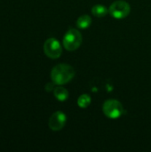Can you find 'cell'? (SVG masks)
I'll use <instances>...</instances> for the list:
<instances>
[{
	"label": "cell",
	"mask_w": 151,
	"mask_h": 152,
	"mask_svg": "<svg viewBox=\"0 0 151 152\" xmlns=\"http://www.w3.org/2000/svg\"><path fill=\"white\" fill-rule=\"evenodd\" d=\"M75 76L74 69L69 64H58L51 71V79L55 85H64L69 83Z\"/></svg>",
	"instance_id": "6da1fadb"
},
{
	"label": "cell",
	"mask_w": 151,
	"mask_h": 152,
	"mask_svg": "<svg viewBox=\"0 0 151 152\" xmlns=\"http://www.w3.org/2000/svg\"><path fill=\"white\" fill-rule=\"evenodd\" d=\"M82 43L81 33L75 28H70L63 37V46L68 51L77 50Z\"/></svg>",
	"instance_id": "7a4b0ae2"
},
{
	"label": "cell",
	"mask_w": 151,
	"mask_h": 152,
	"mask_svg": "<svg viewBox=\"0 0 151 152\" xmlns=\"http://www.w3.org/2000/svg\"><path fill=\"white\" fill-rule=\"evenodd\" d=\"M102 110L105 116L111 119H116L120 118L123 115V111H124L122 104L117 100H114V99L106 101L103 104Z\"/></svg>",
	"instance_id": "3957f363"
},
{
	"label": "cell",
	"mask_w": 151,
	"mask_h": 152,
	"mask_svg": "<svg viewBox=\"0 0 151 152\" xmlns=\"http://www.w3.org/2000/svg\"><path fill=\"white\" fill-rule=\"evenodd\" d=\"M130 4L124 0H118L114 2L109 8L110 15L115 19H124L127 17V15L130 13Z\"/></svg>",
	"instance_id": "277c9868"
},
{
	"label": "cell",
	"mask_w": 151,
	"mask_h": 152,
	"mask_svg": "<svg viewBox=\"0 0 151 152\" xmlns=\"http://www.w3.org/2000/svg\"><path fill=\"white\" fill-rule=\"evenodd\" d=\"M44 52L45 55L51 59H58L62 53L60 42L54 37L48 38L44 44Z\"/></svg>",
	"instance_id": "5b68a950"
},
{
	"label": "cell",
	"mask_w": 151,
	"mask_h": 152,
	"mask_svg": "<svg viewBox=\"0 0 151 152\" xmlns=\"http://www.w3.org/2000/svg\"><path fill=\"white\" fill-rule=\"evenodd\" d=\"M66 121H67L66 115L61 111H56L49 118V123H48L49 127L51 130L54 132L60 131L66 125Z\"/></svg>",
	"instance_id": "8992f818"
},
{
	"label": "cell",
	"mask_w": 151,
	"mask_h": 152,
	"mask_svg": "<svg viewBox=\"0 0 151 152\" xmlns=\"http://www.w3.org/2000/svg\"><path fill=\"white\" fill-rule=\"evenodd\" d=\"M53 94H54L55 98L60 102H65L69 97L68 90L65 89L64 87H61V86L55 87L53 90Z\"/></svg>",
	"instance_id": "52a82bcc"
},
{
	"label": "cell",
	"mask_w": 151,
	"mask_h": 152,
	"mask_svg": "<svg viewBox=\"0 0 151 152\" xmlns=\"http://www.w3.org/2000/svg\"><path fill=\"white\" fill-rule=\"evenodd\" d=\"M108 12H109L108 8L102 4H96L92 8V13L98 18L104 17L108 13Z\"/></svg>",
	"instance_id": "ba28073f"
},
{
	"label": "cell",
	"mask_w": 151,
	"mask_h": 152,
	"mask_svg": "<svg viewBox=\"0 0 151 152\" xmlns=\"http://www.w3.org/2000/svg\"><path fill=\"white\" fill-rule=\"evenodd\" d=\"M92 23V18L89 15H82L77 20V26L79 28H87Z\"/></svg>",
	"instance_id": "9c48e42d"
},
{
	"label": "cell",
	"mask_w": 151,
	"mask_h": 152,
	"mask_svg": "<svg viewBox=\"0 0 151 152\" xmlns=\"http://www.w3.org/2000/svg\"><path fill=\"white\" fill-rule=\"evenodd\" d=\"M90 103H91V97L88 94H82L77 99V105L82 109L87 108L90 105Z\"/></svg>",
	"instance_id": "30bf717a"
},
{
	"label": "cell",
	"mask_w": 151,
	"mask_h": 152,
	"mask_svg": "<svg viewBox=\"0 0 151 152\" xmlns=\"http://www.w3.org/2000/svg\"><path fill=\"white\" fill-rule=\"evenodd\" d=\"M53 83H48L46 86H45V90L46 91H48V92H50V91H52L54 87H53Z\"/></svg>",
	"instance_id": "8fae6325"
}]
</instances>
